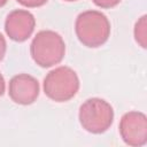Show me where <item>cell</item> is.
<instances>
[{
	"instance_id": "1",
	"label": "cell",
	"mask_w": 147,
	"mask_h": 147,
	"mask_svg": "<svg viewBox=\"0 0 147 147\" xmlns=\"http://www.w3.org/2000/svg\"><path fill=\"white\" fill-rule=\"evenodd\" d=\"M75 32L78 40L88 48L102 46L110 36V22L99 10H85L75 22Z\"/></svg>"
},
{
	"instance_id": "2",
	"label": "cell",
	"mask_w": 147,
	"mask_h": 147,
	"mask_svg": "<svg viewBox=\"0 0 147 147\" xmlns=\"http://www.w3.org/2000/svg\"><path fill=\"white\" fill-rule=\"evenodd\" d=\"M32 60L41 68H49L60 63L65 54V44L61 34L53 30H41L30 45Z\"/></svg>"
},
{
	"instance_id": "3",
	"label": "cell",
	"mask_w": 147,
	"mask_h": 147,
	"mask_svg": "<svg viewBox=\"0 0 147 147\" xmlns=\"http://www.w3.org/2000/svg\"><path fill=\"white\" fill-rule=\"evenodd\" d=\"M79 78L74 69L67 65L51 70L44 78V93L55 102L71 100L79 90Z\"/></svg>"
},
{
	"instance_id": "4",
	"label": "cell",
	"mask_w": 147,
	"mask_h": 147,
	"mask_svg": "<svg viewBox=\"0 0 147 147\" xmlns=\"http://www.w3.org/2000/svg\"><path fill=\"white\" fill-rule=\"evenodd\" d=\"M78 118L85 131L100 134L111 126L114 122V109L109 102L101 98H90L80 105Z\"/></svg>"
},
{
	"instance_id": "5",
	"label": "cell",
	"mask_w": 147,
	"mask_h": 147,
	"mask_svg": "<svg viewBox=\"0 0 147 147\" xmlns=\"http://www.w3.org/2000/svg\"><path fill=\"white\" fill-rule=\"evenodd\" d=\"M118 129L121 138L129 146L140 147L147 142V117L141 111L125 113Z\"/></svg>"
},
{
	"instance_id": "6",
	"label": "cell",
	"mask_w": 147,
	"mask_h": 147,
	"mask_svg": "<svg viewBox=\"0 0 147 147\" xmlns=\"http://www.w3.org/2000/svg\"><path fill=\"white\" fill-rule=\"evenodd\" d=\"M39 82L31 75L18 74L9 80V98L17 105H32L39 95Z\"/></svg>"
},
{
	"instance_id": "7",
	"label": "cell",
	"mask_w": 147,
	"mask_h": 147,
	"mask_svg": "<svg viewBox=\"0 0 147 147\" xmlns=\"http://www.w3.org/2000/svg\"><path fill=\"white\" fill-rule=\"evenodd\" d=\"M34 28L36 18L25 9H15L10 11L5 21V31L7 36L17 42H23L30 38Z\"/></svg>"
},
{
	"instance_id": "8",
	"label": "cell",
	"mask_w": 147,
	"mask_h": 147,
	"mask_svg": "<svg viewBox=\"0 0 147 147\" xmlns=\"http://www.w3.org/2000/svg\"><path fill=\"white\" fill-rule=\"evenodd\" d=\"M134 38L136 41L142 47L146 48V15L141 16L134 25Z\"/></svg>"
},
{
	"instance_id": "9",
	"label": "cell",
	"mask_w": 147,
	"mask_h": 147,
	"mask_svg": "<svg viewBox=\"0 0 147 147\" xmlns=\"http://www.w3.org/2000/svg\"><path fill=\"white\" fill-rule=\"evenodd\" d=\"M92 1L95 6H98L100 8H105V9L113 8L121 2V0H92Z\"/></svg>"
},
{
	"instance_id": "10",
	"label": "cell",
	"mask_w": 147,
	"mask_h": 147,
	"mask_svg": "<svg viewBox=\"0 0 147 147\" xmlns=\"http://www.w3.org/2000/svg\"><path fill=\"white\" fill-rule=\"evenodd\" d=\"M18 3H21L24 7L28 8H37L44 6L48 0H16Z\"/></svg>"
},
{
	"instance_id": "11",
	"label": "cell",
	"mask_w": 147,
	"mask_h": 147,
	"mask_svg": "<svg viewBox=\"0 0 147 147\" xmlns=\"http://www.w3.org/2000/svg\"><path fill=\"white\" fill-rule=\"evenodd\" d=\"M6 49H7V42H6V39H5V37L2 36V33H0V62H1L2 59L5 57Z\"/></svg>"
},
{
	"instance_id": "12",
	"label": "cell",
	"mask_w": 147,
	"mask_h": 147,
	"mask_svg": "<svg viewBox=\"0 0 147 147\" xmlns=\"http://www.w3.org/2000/svg\"><path fill=\"white\" fill-rule=\"evenodd\" d=\"M5 88H6V83H5V78L2 76V74L0 72V96L5 93Z\"/></svg>"
},
{
	"instance_id": "13",
	"label": "cell",
	"mask_w": 147,
	"mask_h": 147,
	"mask_svg": "<svg viewBox=\"0 0 147 147\" xmlns=\"http://www.w3.org/2000/svg\"><path fill=\"white\" fill-rule=\"evenodd\" d=\"M8 0H0V7H3L6 3H7Z\"/></svg>"
},
{
	"instance_id": "14",
	"label": "cell",
	"mask_w": 147,
	"mask_h": 147,
	"mask_svg": "<svg viewBox=\"0 0 147 147\" xmlns=\"http://www.w3.org/2000/svg\"><path fill=\"white\" fill-rule=\"evenodd\" d=\"M64 1H68V2H72V1H77V0H64Z\"/></svg>"
}]
</instances>
